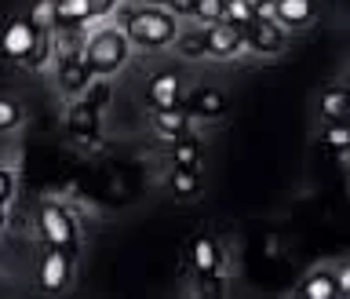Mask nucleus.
<instances>
[{"label": "nucleus", "instance_id": "obj_1", "mask_svg": "<svg viewBox=\"0 0 350 299\" xmlns=\"http://www.w3.org/2000/svg\"><path fill=\"white\" fill-rule=\"evenodd\" d=\"M117 26L124 29V37H128L131 48H142V51L168 48V44L175 40V33H179L175 15H168V11H161V8H153V4H142V8L124 11Z\"/></svg>", "mask_w": 350, "mask_h": 299}, {"label": "nucleus", "instance_id": "obj_2", "mask_svg": "<svg viewBox=\"0 0 350 299\" xmlns=\"http://www.w3.org/2000/svg\"><path fill=\"white\" fill-rule=\"evenodd\" d=\"M81 51H84V59H88L95 77H113L117 70H124L128 59H131V44H128L120 26H98Z\"/></svg>", "mask_w": 350, "mask_h": 299}, {"label": "nucleus", "instance_id": "obj_3", "mask_svg": "<svg viewBox=\"0 0 350 299\" xmlns=\"http://www.w3.org/2000/svg\"><path fill=\"white\" fill-rule=\"evenodd\" d=\"M37 230H40V237H44V245L48 248H62V252H77V223H73V216L66 212L62 205H55V201H44L37 208Z\"/></svg>", "mask_w": 350, "mask_h": 299}, {"label": "nucleus", "instance_id": "obj_4", "mask_svg": "<svg viewBox=\"0 0 350 299\" xmlns=\"http://www.w3.org/2000/svg\"><path fill=\"white\" fill-rule=\"evenodd\" d=\"M241 37H245V48L256 55H278L284 48V26H278L267 11H256L245 26H241Z\"/></svg>", "mask_w": 350, "mask_h": 299}, {"label": "nucleus", "instance_id": "obj_5", "mask_svg": "<svg viewBox=\"0 0 350 299\" xmlns=\"http://www.w3.org/2000/svg\"><path fill=\"white\" fill-rule=\"evenodd\" d=\"M55 77H59V88L66 95H81L84 88L95 81V73H92V66H88L81 48H73V51H66L55 59Z\"/></svg>", "mask_w": 350, "mask_h": 299}, {"label": "nucleus", "instance_id": "obj_6", "mask_svg": "<svg viewBox=\"0 0 350 299\" xmlns=\"http://www.w3.org/2000/svg\"><path fill=\"white\" fill-rule=\"evenodd\" d=\"M204 51H208V59H237V55L245 51L241 26H230L226 18L204 26Z\"/></svg>", "mask_w": 350, "mask_h": 299}, {"label": "nucleus", "instance_id": "obj_7", "mask_svg": "<svg viewBox=\"0 0 350 299\" xmlns=\"http://www.w3.org/2000/svg\"><path fill=\"white\" fill-rule=\"evenodd\" d=\"M40 289L44 292H62L70 289L73 281V252H62V248H48L40 259Z\"/></svg>", "mask_w": 350, "mask_h": 299}, {"label": "nucleus", "instance_id": "obj_8", "mask_svg": "<svg viewBox=\"0 0 350 299\" xmlns=\"http://www.w3.org/2000/svg\"><path fill=\"white\" fill-rule=\"evenodd\" d=\"M33 40H37V26H29V18H11L0 33V51H4V59L22 62L29 55Z\"/></svg>", "mask_w": 350, "mask_h": 299}, {"label": "nucleus", "instance_id": "obj_9", "mask_svg": "<svg viewBox=\"0 0 350 299\" xmlns=\"http://www.w3.org/2000/svg\"><path fill=\"white\" fill-rule=\"evenodd\" d=\"M146 103L157 109V106H179L183 103V81L175 77L172 70H161L146 81Z\"/></svg>", "mask_w": 350, "mask_h": 299}, {"label": "nucleus", "instance_id": "obj_10", "mask_svg": "<svg viewBox=\"0 0 350 299\" xmlns=\"http://www.w3.org/2000/svg\"><path fill=\"white\" fill-rule=\"evenodd\" d=\"M186 114L201 117V120H219L226 114V95L219 88H197V92L186 99Z\"/></svg>", "mask_w": 350, "mask_h": 299}, {"label": "nucleus", "instance_id": "obj_11", "mask_svg": "<svg viewBox=\"0 0 350 299\" xmlns=\"http://www.w3.org/2000/svg\"><path fill=\"white\" fill-rule=\"evenodd\" d=\"M270 18L278 26L299 29L314 18V0H270Z\"/></svg>", "mask_w": 350, "mask_h": 299}, {"label": "nucleus", "instance_id": "obj_12", "mask_svg": "<svg viewBox=\"0 0 350 299\" xmlns=\"http://www.w3.org/2000/svg\"><path fill=\"white\" fill-rule=\"evenodd\" d=\"M150 125L161 139H175V135H183V131L190 128V114L183 109V103L179 106H157L150 114Z\"/></svg>", "mask_w": 350, "mask_h": 299}, {"label": "nucleus", "instance_id": "obj_13", "mask_svg": "<svg viewBox=\"0 0 350 299\" xmlns=\"http://www.w3.org/2000/svg\"><path fill=\"white\" fill-rule=\"evenodd\" d=\"M190 263H193L197 274H204V278H208V274H215L219 267H223V252H219V245L212 237L201 234V237L190 241Z\"/></svg>", "mask_w": 350, "mask_h": 299}, {"label": "nucleus", "instance_id": "obj_14", "mask_svg": "<svg viewBox=\"0 0 350 299\" xmlns=\"http://www.w3.org/2000/svg\"><path fill=\"white\" fill-rule=\"evenodd\" d=\"M84 22H92L88 0H55V26L51 29H81Z\"/></svg>", "mask_w": 350, "mask_h": 299}, {"label": "nucleus", "instance_id": "obj_15", "mask_svg": "<svg viewBox=\"0 0 350 299\" xmlns=\"http://www.w3.org/2000/svg\"><path fill=\"white\" fill-rule=\"evenodd\" d=\"M66 128L73 131L77 139H95V128H98V109H92L88 103H73L70 106V117H66Z\"/></svg>", "mask_w": 350, "mask_h": 299}, {"label": "nucleus", "instance_id": "obj_16", "mask_svg": "<svg viewBox=\"0 0 350 299\" xmlns=\"http://www.w3.org/2000/svg\"><path fill=\"white\" fill-rule=\"evenodd\" d=\"M321 117L332 125V120H347V109H350V95H347V88L343 84H332V88H325L321 92Z\"/></svg>", "mask_w": 350, "mask_h": 299}, {"label": "nucleus", "instance_id": "obj_17", "mask_svg": "<svg viewBox=\"0 0 350 299\" xmlns=\"http://www.w3.org/2000/svg\"><path fill=\"white\" fill-rule=\"evenodd\" d=\"M299 296H303V299H336V296H339V289H336V274L314 270L310 278L299 285Z\"/></svg>", "mask_w": 350, "mask_h": 299}, {"label": "nucleus", "instance_id": "obj_18", "mask_svg": "<svg viewBox=\"0 0 350 299\" xmlns=\"http://www.w3.org/2000/svg\"><path fill=\"white\" fill-rule=\"evenodd\" d=\"M172 161H175V168H197L201 164V142L190 139L186 131L175 135L172 139Z\"/></svg>", "mask_w": 350, "mask_h": 299}, {"label": "nucleus", "instance_id": "obj_19", "mask_svg": "<svg viewBox=\"0 0 350 299\" xmlns=\"http://www.w3.org/2000/svg\"><path fill=\"white\" fill-rule=\"evenodd\" d=\"M168 48H175V55H183V59H204V29H190V33H175V40L168 44Z\"/></svg>", "mask_w": 350, "mask_h": 299}, {"label": "nucleus", "instance_id": "obj_20", "mask_svg": "<svg viewBox=\"0 0 350 299\" xmlns=\"http://www.w3.org/2000/svg\"><path fill=\"white\" fill-rule=\"evenodd\" d=\"M51 51H55L51 29H37V40H33V48H29V55H26L22 62H26L29 70H44V66L51 62Z\"/></svg>", "mask_w": 350, "mask_h": 299}, {"label": "nucleus", "instance_id": "obj_21", "mask_svg": "<svg viewBox=\"0 0 350 299\" xmlns=\"http://www.w3.org/2000/svg\"><path fill=\"white\" fill-rule=\"evenodd\" d=\"M172 190H175V197H193L197 190H201V175H197V168H175L172 172Z\"/></svg>", "mask_w": 350, "mask_h": 299}, {"label": "nucleus", "instance_id": "obj_22", "mask_svg": "<svg viewBox=\"0 0 350 299\" xmlns=\"http://www.w3.org/2000/svg\"><path fill=\"white\" fill-rule=\"evenodd\" d=\"M223 4L226 0H190V15L201 22V26H212V22L223 18Z\"/></svg>", "mask_w": 350, "mask_h": 299}, {"label": "nucleus", "instance_id": "obj_23", "mask_svg": "<svg viewBox=\"0 0 350 299\" xmlns=\"http://www.w3.org/2000/svg\"><path fill=\"white\" fill-rule=\"evenodd\" d=\"M321 142L328 150H336V153H343L347 146H350V128L343 125V120H332L325 131H321Z\"/></svg>", "mask_w": 350, "mask_h": 299}, {"label": "nucleus", "instance_id": "obj_24", "mask_svg": "<svg viewBox=\"0 0 350 299\" xmlns=\"http://www.w3.org/2000/svg\"><path fill=\"white\" fill-rule=\"evenodd\" d=\"M81 103H88L92 109H98V114H103V106L109 103V84L103 81V77H95V81L81 92Z\"/></svg>", "mask_w": 350, "mask_h": 299}, {"label": "nucleus", "instance_id": "obj_25", "mask_svg": "<svg viewBox=\"0 0 350 299\" xmlns=\"http://www.w3.org/2000/svg\"><path fill=\"white\" fill-rule=\"evenodd\" d=\"M26 18H29V26H37V29H51L55 26V0H37Z\"/></svg>", "mask_w": 350, "mask_h": 299}, {"label": "nucleus", "instance_id": "obj_26", "mask_svg": "<svg viewBox=\"0 0 350 299\" xmlns=\"http://www.w3.org/2000/svg\"><path fill=\"white\" fill-rule=\"evenodd\" d=\"M22 125V106L15 99H4L0 95V131H15Z\"/></svg>", "mask_w": 350, "mask_h": 299}, {"label": "nucleus", "instance_id": "obj_27", "mask_svg": "<svg viewBox=\"0 0 350 299\" xmlns=\"http://www.w3.org/2000/svg\"><path fill=\"white\" fill-rule=\"evenodd\" d=\"M252 15H256V11H252L245 0H226V4H223V18L230 22V26H245Z\"/></svg>", "mask_w": 350, "mask_h": 299}, {"label": "nucleus", "instance_id": "obj_28", "mask_svg": "<svg viewBox=\"0 0 350 299\" xmlns=\"http://www.w3.org/2000/svg\"><path fill=\"white\" fill-rule=\"evenodd\" d=\"M15 201V172L0 164V205H11Z\"/></svg>", "mask_w": 350, "mask_h": 299}, {"label": "nucleus", "instance_id": "obj_29", "mask_svg": "<svg viewBox=\"0 0 350 299\" xmlns=\"http://www.w3.org/2000/svg\"><path fill=\"white\" fill-rule=\"evenodd\" d=\"M146 4L161 8V11H168V15H175V18L190 15V0H146Z\"/></svg>", "mask_w": 350, "mask_h": 299}, {"label": "nucleus", "instance_id": "obj_30", "mask_svg": "<svg viewBox=\"0 0 350 299\" xmlns=\"http://www.w3.org/2000/svg\"><path fill=\"white\" fill-rule=\"evenodd\" d=\"M117 8H120V0H88V11H92V18H106V15H113Z\"/></svg>", "mask_w": 350, "mask_h": 299}, {"label": "nucleus", "instance_id": "obj_31", "mask_svg": "<svg viewBox=\"0 0 350 299\" xmlns=\"http://www.w3.org/2000/svg\"><path fill=\"white\" fill-rule=\"evenodd\" d=\"M336 289H339V296H350V270L347 267L336 274Z\"/></svg>", "mask_w": 350, "mask_h": 299}, {"label": "nucleus", "instance_id": "obj_32", "mask_svg": "<svg viewBox=\"0 0 350 299\" xmlns=\"http://www.w3.org/2000/svg\"><path fill=\"white\" fill-rule=\"evenodd\" d=\"M252 11H270V0H245Z\"/></svg>", "mask_w": 350, "mask_h": 299}, {"label": "nucleus", "instance_id": "obj_33", "mask_svg": "<svg viewBox=\"0 0 350 299\" xmlns=\"http://www.w3.org/2000/svg\"><path fill=\"white\" fill-rule=\"evenodd\" d=\"M8 226V205H0V230Z\"/></svg>", "mask_w": 350, "mask_h": 299}]
</instances>
